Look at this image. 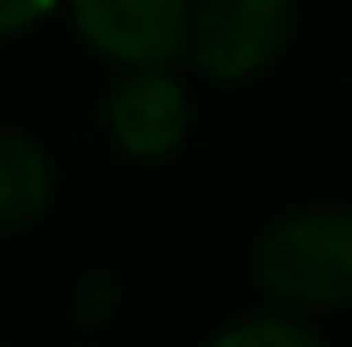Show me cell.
Listing matches in <instances>:
<instances>
[{
    "instance_id": "6da1fadb",
    "label": "cell",
    "mask_w": 352,
    "mask_h": 347,
    "mask_svg": "<svg viewBox=\"0 0 352 347\" xmlns=\"http://www.w3.org/2000/svg\"><path fill=\"white\" fill-rule=\"evenodd\" d=\"M256 281L271 302L296 312H332L352 302V210H296L256 245Z\"/></svg>"
},
{
    "instance_id": "7a4b0ae2",
    "label": "cell",
    "mask_w": 352,
    "mask_h": 347,
    "mask_svg": "<svg viewBox=\"0 0 352 347\" xmlns=\"http://www.w3.org/2000/svg\"><path fill=\"white\" fill-rule=\"evenodd\" d=\"M291 0H199L184 56L210 82L261 77L291 41Z\"/></svg>"
},
{
    "instance_id": "3957f363",
    "label": "cell",
    "mask_w": 352,
    "mask_h": 347,
    "mask_svg": "<svg viewBox=\"0 0 352 347\" xmlns=\"http://www.w3.org/2000/svg\"><path fill=\"white\" fill-rule=\"evenodd\" d=\"M72 26L118 67H174L189 46L194 0H67Z\"/></svg>"
},
{
    "instance_id": "277c9868",
    "label": "cell",
    "mask_w": 352,
    "mask_h": 347,
    "mask_svg": "<svg viewBox=\"0 0 352 347\" xmlns=\"http://www.w3.org/2000/svg\"><path fill=\"white\" fill-rule=\"evenodd\" d=\"M189 87L168 67H128L107 98V128L133 159H164L189 138Z\"/></svg>"
},
{
    "instance_id": "5b68a950",
    "label": "cell",
    "mask_w": 352,
    "mask_h": 347,
    "mask_svg": "<svg viewBox=\"0 0 352 347\" xmlns=\"http://www.w3.org/2000/svg\"><path fill=\"white\" fill-rule=\"evenodd\" d=\"M52 199V164L26 133L0 128V230L31 225Z\"/></svg>"
},
{
    "instance_id": "8992f818",
    "label": "cell",
    "mask_w": 352,
    "mask_h": 347,
    "mask_svg": "<svg viewBox=\"0 0 352 347\" xmlns=\"http://www.w3.org/2000/svg\"><path fill=\"white\" fill-rule=\"evenodd\" d=\"M210 347H322V337L311 327H301L296 317L271 312V317H245L235 327H225Z\"/></svg>"
},
{
    "instance_id": "52a82bcc",
    "label": "cell",
    "mask_w": 352,
    "mask_h": 347,
    "mask_svg": "<svg viewBox=\"0 0 352 347\" xmlns=\"http://www.w3.org/2000/svg\"><path fill=\"white\" fill-rule=\"evenodd\" d=\"M56 10V0H0V36H21L36 21H46Z\"/></svg>"
}]
</instances>
